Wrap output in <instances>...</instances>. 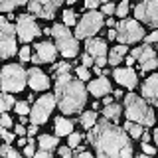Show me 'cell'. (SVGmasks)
<instances>
[{
    "label": "cell",
    "instance_id": "19",
    "mask_svg": "<svg viewBox=\"0 0 158 158\" xmlns=\"http://www.w3.org/2000/svg\"><path fill=\"white\" fill-rule=\"evenodd\" d=\"M89 91H91L95 97L107 95V93H111V83H109L105 77H99V79H95V81L89 83Z\"/></svg>",
    "mask_w": 158,
    "mask_h": 158
},
{
    "label": "cell",
    "instance_id": "14",
    "mask_svg": "<svg viewBox=\"0 0 158 158\" xmlns=\"http://www.w3.org/2000/svg\"><path fill=\"white\" fill-rule=\"evenodd\" d=\"M57 56V48L49 42H42L36 46V56L32 57L34 63H48V61H53Z\"/></svg>",
    "mask_w": 158,
    "mask_h": 158
},
{
    "label": "cell",
    "instance_id": "12",
    "mask_svg": "<svg viewBox=\"0 0 158 158\" xmlns=\"http://www.w3.org/2000/svg\"><path fill=\"white\" fill-rule=\"evenodd\" d=\"M132 57L138 59V63H140V69H142V71H150V69H154V67L158 65L156 53H154V49L150 48V44H144V46L132 49Z\"/></svg>",
    "mask_w": 158,
    "mask_h": 158
},
{
    "label": "cell",
    "instance_id": "32",
    "mask_svg": "<svg viewBox=\"0 0 158 158\" xmlns=\"http://www.w3.org/2000/svg\"><path fill=\"white\" fill-rule=\"evenodd\" d=\"M115 12H117L121 18H125V16H127V12H128V2H127V0H125V2H121V4H118V8L115 10Z\"/></svg>",
    "mask_w": 158,
    "mask_h": 158
},
{
    "label": "cell",
    "instance_id": "47",
    "mask_svg": "<svg viewBox=\"0 0 158 158\" xmlns=\"http://www.w3.org/2000/svg\"><path fill=\"white\" fill-rule=\"evenodd\" d=\"M16 132H18V135H24V132H26V128H24L22 125H16Z\"/></svg>",
    "mask_w": 158,
    "mask_h": 158
},
{
    "label": "cell",
    "instance_id": "51",
    "mask_svg": "<svg viewBox=\"0 0 158 158\" xmlns=\"http://www.w3.org/2000/svg\"><path fill=\"white\" fill-rule=\"evenodd\" d=\"M77 2V0H67V4H75Z\"/></svg>",
    "mask_w": 158,
    "mask_h": 158
},
{
    "label": "cell",
    "instance_id": "23",
    "mask_svg": "<svg viewBox=\"0 0 158 158\" xmlns=\"http://www.w3.org/2000/svg\"><path fill=\"white\" fill-rule=\"evenodd\" d=\"M28 4V0H0V12H10L16 6H24Z\"/></svg>",
    "mask_w": 158,
    "mask_h": 158
},
{
    "label": "cell",
    "instance_id": "41",
    "mask_svg": "<svg viewBox=\"0 0 158 158\" xmlns=\"http://www.w3.org/2000/svg\"><path fill=\"white\" fill-rule=\"evenodd\" d=\"M93 63H95V59H93V56H89V53H85V56H83V65H93Z\"/></svg>",
    "mask_w": 158,
    "mask_h": 158
},
{
    "label": "cell",
    "instance_id": "17",
    "mask_svg": "<svg viewBox=\"0 0 158 158\" xmlns=\"http://www.w3.org/2000/svg\"><path fill=\"white\" fill-rule=\"evenodd\" d=\"M87 53L93 56V59H99V57H107V44L99 38H89L87 40Z\"/></svg>",
    "mask_w": 158,
    "mask_h": 158
},
{
    "label": "cell",
    "instance_id": "9",
    "mask_svg": "<svg viewBox=\"0 0 158 158\" xmlns=\"http://www.w3.org/2000/svg\"><path fill=\"white\" fill-rule=\"evenodd\" d=\"M53 105H56V97L52 95H44L36 101V105L32 109V123L34 125H42L49 118V113L53 111Z\"/></svg>",
    "mask_w": 158,
    "mask_h": 158
},
{
    "label": "cell",
    "instance_id": "3",
    "mask_svg": "<svg viewBox=\"0 0 158 158\" xmlns=\"http://www.w3.org/2000/svg\"><path fill=\"white\" fill-rule=\"evenodd\" d=\"M125 105H127V117L135 123L140 125H152L154 123V113L150 111V107L146 105L138 95H127L125 97Z\"/></svg>",
    "mask_w": 158,
    "mask_h": 158
},
{
    "label": "cell",
    "instance_id": "7",
    "mask_svg": "<svg viewBox=\"0 0 158 158\" xmlns=\"http://www.w3.org/2000/svg\"><path fill=\"white\" fill-rule=\"evenodd\" d=\"M103 26V12H97V10H93V12L85 14V16L81 18V22L77 24V30H75V38H89L91 34H97L99 30Z\"/></svg>",
    "mask_w": 158,
    "mask_h": 158
},
{
    "label": "cell",
    "instance_id": "31",
    "mask_svg": "<svg viewBox=\"0 0 158 158\" xmlns=\"http://www.w3.org/2000/svg\"><path fill=\"white\" fill-rule=\"evenodd\" d=\"M0 136L4 138V142H10V144H12L14 135H12V132H8V131H6V127H2V125H0Z\"/></svg>",
    "mask_w": 158,
    "mask_h": 158
},
{
    "label": "cell",
    "instance_id": "50",
    "mask_svg": "<svg viewBox=\"0 0 158 158\" xmlns=\"http://www.w3.org/2000/svg\"><path fill=\"white\" fill-rule=\"evenodd\" d=\"M154 138H156V144H158V128L154 131Z\"/></svg>",
    "mask_w": 158,
    "mask_h": 158
},
{
    "label": "cell",
    "instance_id": "46",
    "mask_svg": "<svg viewBox=\"0 0 158 158\" xmlns=\"http://www.w3.org/2000/svg\"><path fill=\"white\" fill-rule=\"evenodd\" d=\"M142 142H148V140H150V135H148V132H144V131H142Z\"/></svg>",
    "mask_w": 158,
    "mask_h": 158
},
{
    "label": "cell",
    "instance_id": "42",
    "mask_svg": "<svg viewBox=\"0 0 158 158\" xmlns=\"http://www.w3.org/2000/svg\"><path fill=\"white\" fill-rule=\"evenodd\" d=\"M142 150H144V154H148V156H152V154H154V148H152L150 144H148V142H144V144H142Z\"/></svg>",
    "mask_w": 158,
    "mask_h": 158
},
{
    "label": "cell",
    "instance_id": "36",
    "mask_svg": "<svg viewBox=\"0 0 158 158\" xmlns=\"http://www.w3.org/2000/svg\"><path fill=\"white\" fill-rule=\"evenodd\" d=\"M24 154H26V156H34V154H36V150H34V140H32V136H30V142L26 144V148H24Z\"/></svg>",
    "mask_w": 158,
    "mask_h": 158
},
{
    "label": "cell",
    "instance_id": "43",
    "mask_svg": "<svg viewBox=\"0 0 158 158\" xmlns=\"http://www.w3.org/2000/svg\"><path fill=\"white\" fill-rule=\"evenodd\" d=\"M59 154H61V156H71V148H67V146H63V148H59Z\"/></svg>",
    "mask_w": 158,
    "mask_h": 158
},
{
    "label": "cell",
    "instance_id": "5",
    "mask_svg": "<svg viewBox=\"0 0 158 158\" xmlns=\"http://www.w3.org/2000/svg\"><path fill=\"white\" fill-rule=\"evenodd\" d=\"M52 36L56 38V48L57 52L63 53V57H75L77 56V40L71 36V32L63 26V24H56L52 28Z\"/></svg>",
    "mask_w": 158,
    "mask_h": 158
},
{
    "label": "cell",
    "instance_id": "39",
    "mask_svg": "<svg viewBox=\"0 0 158 158\" xmlns=\"http://www.w3.org/2000/svg\"><path fill=\"white\" fill-rule=\"evenodd\" d=\"M20 59H22V61H28V59H30V48H22V49H20Z\"/></svg>",
    "mask_w": 158,
    "mask_h": 158
},
{
    "label": "cell",
    "instance_id": "34",
    "mask_svg": "<svg viewBox=\"0 0 158 158\" xmlns=\"http://www.w3.org/2000/svg\"><path fill=\"white\" fill-rule=\"evenodd\" d=\"M79 142H81V136L77 132H69V146H79Z\"/></svg>",
    "mask_w": 158,
    "mask_h": 158
},
{
    "label": "cell",
    "instance_id": "45",
    "mask_svg": "<svg viewBox=\"0 0 158 158\" xmlns=\"http://www.w3.org/2000/svg\"><path fill=\"white\" fill-rule=\"evenodd\" d=\"M36 132H38V127H36V125H32V127L28 128V135H30V136H34Z\"/></svg>",
    "mask_w": 158,
    "mask_h": 158
},
{
    "label": "cell",
    "instance_id": "26",
    "mask_svg": "<svg viewBox=\"0 0 158 158\" xmlns=\"http://www.w3.org/2000/svg\"><path fill=\"white\" fill-rule=\"evenodd\" d=\"M57 144V138L56 136H49V135H44V136H40V146L42 148H46V150H53Z\"/></svg>",
    "mask_w": 158,
    "mask_h": 158
},
{
    "label": "cell",
    "instance_id": "21",
    "mask_svg": "<svg viewBox=\"0 0 158 158\" xmlns=\"http://www.w3.org/2000/svg\"><path fill=\"white\" fill-rule=\"evenodd\" d=\"M71 128H73V125H71V121H67V118L59 117L57 121H56V135H59V136L69 135V132H71Z\"/></svg>",
    "mask_w": 158,
    "mask_h": 158
},
{
    "label": "cell",
    "instance_id": "44",
    "mask_svg": "<svg viewBox=\"0 0 158 158\" xmlns=\"http://www.w3.org/2000/svg\"><path fill=\"white\" fill-rule=\"evenodd\" d=\"M77 156H83V158H91V152H87V150H77Z\"/></svg>",
    "mask_w": 158,
    "mask_h": 158
},
{
    "label": "cell",
    "instance_id": "8",
    "mask_svg": "<svg viewBox=\"0 0 158 158\" xmlns=\"http://www.w3.org/2000/svg\"><path fill=\"white\" fill-rule=\"evenodd\" d=\"M144 38V32L138 26L136 20H123L117 26V40L121 44H132Z\"/></svg>",
    "mask_w": 158,
    "mask_h": 158
},
{
    "label": "cell",
    "instance_id": "13",
    "mask_svg": "<svg viewBox=\"0 0 158 158\" xmlns=\"http://www.w3.org/2000/svg\"><path fill=\"white\" fill-rule=\"evenodd\" d=\"M36 36H40V28L32 20V16H28V14L20 16L18 18V38L22 42H30V40L36 38Z\"/></svg>",
    "mask_w": 158,
    "mask_h": 158
},
{
    "label": "cell",
    "instance_id": "18",
    "mask_svg": "<svg viewBox=\"0 0 158 158\" xmlns=\"http://www.w3.org/2000/svg\"><path fill=\"white\" fill-rule=\"evenodd\" d=\"M115 79L121 85H125L128 89H135L136 87V73L132 71L131 67H125V69H115Z\"/></svg>",
    "mask_w": 158,
    "mask_h": 158
},
{
    "label": "cell",
    "instance_id": "10",
    "mask_svg": "<svg viewBox=\"0 0 158 158\" xmlns=\"http://www.w3.org/2000/svg\"><path fill=\"white\" fill-rule=\"evenodd\" d=\"M135 16L148 26L158 28V0H142L135 8Z\"/></svg>",
    "mask_w": 158,
    "mask_h": 158
},
{
    "label": "cell",
    "instance_id": "49",
    "mask_svg": "<svg viewBox=\"0 0 158 158\" xmlns=\"http://www.w3.org/2000/svg\"><path fill=\"white\" fill-rule=\"evenodd\" d=\"M132 63H135V57H132V56L127 57V65H132Z\"/></svg>",
    "mask_w": 158,
    "mask_h": 158
},
{
    "label": "cell",
    "instance_id": "22",
    "mask_svg": "<svg viewBox=\"0 0 158 158\" xmlns=\"http://www.w3.org/2000/svg\"><path fill=\"white\" fill-rule=\"evenodd\" d=\"M103 115H105V118H109V121H117V118L121 117V107L115 105V103H109V105H105V109H103Z\"/></svg>",
    "mask_w": 158,
    "mask_h": 158
},
{
    "label": "cell",
    "instance_id": "28",
    "mask_svg": "<svg viewBox=\"0 0 158 158\" xmlns=\"http://www.w3.org/2000/svg\"><path fill=\"white\" fill-rule=\"evenodd\" d=\"M0 156H10V158H18V152L10 146V142H6L4 146H0Z\"/></svg>",
    "mask_w": 158,
    "mask_h": 158
},
{
    "label": "cell",
    "instance_id": "2",
    "mask_svg": "<svg viewBox=\"0 0 158 158\" xmlns=\"http://www.w3.org/2000/svg\"><path fill=\"white\" fill-rule=\"evenodd\" d=\"M57 79H56V101L61 113H79L87 101V91L81 81L69 75V63H59L56 67Z\"/></svg>",
    "mask_w": 158,
    "mask_h": 158
},
{
    "label": "cell",
    "instance_id": "6",
    "mask_svg": "<svg viewBox=\"0 0 158 158\" xmlns=\"http://www.w3.org/2000/svg\"><path fill=\"white\" fill-rule=\"evenodd\" d=\"M16 53V30L6 18H0V59Z\"/></svg>",
    "mask_w": 158,
    "mask_h": 158
},
{
    "label": "cell",
    "instance_id": "11",
    "mask_svg": "<svg viewBox=\"0 0 158 158\" xmlns=\"http://www.w3.org/2000/svg\"><path fill=\"white\" fill-rule=\"evenodd\" d=\"M63 0H28V8L32 14H36L40 18H53L56 10L61 6Z\"/></svg>",
    "mask_w": 158,
    "mask_h": 158
},
{
    "label": "cell",
    "instance_id": "29",
    "mask_svg": "<svg viewBox=\"0 0 158 158\" xmlns=\"http://www.w3.org/2000/svg\"><path fill=\"white\" fill-rule=\"evenodd\" d=\"M14 109H16V113H18L20 117H22V115H28V113H30L28 103H14Z\"/></svg>",
    "mask_w": 158,
    "mask_h": 158
},
{
    "label": "cell",
    "instance_id": "25",
    "mask_svg": "<svg viewBox=\"0 0 158 158\" xmlns=\"http://www.w3.org/2000/svg\"><path fill=\"white\" fill-rule=\"evenodd\" d=\"M95 123H97V113H95V109H93V111H87V113H83V115H81V125L85 127V128H91Z\"/></svg>",
    "mask_w": 158,
    "mask_h": 158
},
{
    "label": "cell",
    "instance_id": "15",
    "mask_svg": "<svg viewBox=\"0 0 158 158\" xmlns=\"http://www.w3.org/2000/svg\"><path fill=\"white\" fill-rule=\"evenodd\" d=\"M142 97L158 107V75L148 77L146 81L142 83Z\"/></svg>",
    "mask_w": 158,
    "mask_h": 158
},
{
    "label": "cell",
    "instance_id": "33",
    "mask_svg": "<svg viewBox=\"0 0 158 158\" xmlns=\"http://www.w3.org/2000/svg\"><path fill=\"white\" fill-rule=\"evenodd\" d=\"M77 77H79V79H83V81H87V79H89V69H87L85 65L77 67Z\"/></svg>",
    "mask_w": 158,
    "mask_h": 158
},
{
    "label": "cell",
    "instance_id": "35",
    "mask_svg": "<svg viewBox=\"0 0 158 158\" xmlns=\"http://www.w3.org/2000/svg\"><path fill=\"white\" fill-rule=\"evenodd\" d=\"M0 125H2V127H12V118H10L8 115H6V113H0Z\"/></svg>",
    "mask_w": 158,
    "mask_h": 158
},
{
    "label": "cell",
    "instance_id": "40",
    "mask_svg": "<svg viewBox=\"0 0 158 158\" xmlns=\"http://www.w3.org/2000/svg\"><path fill=\"white\" fill-rule=\"evenodd\" d=\"M154 42H158V30L146 36V44H154Z\"/></svg>",
    "mask_w": 158,
    "mask_h": 158
},
{
    "label": "cell",
    "instance_id": "38",
    "mask_svg": "<svg viewBox=\"0 0 158 158\" xmlns=\"http://www.w3.org/2000/svg\"><path fill=\"white\" fill-rule=\"evenodd\" d=\"M115 4H113V2H105V6H103V14H113V12H115Z\"/></svg>",
    "mask_w": 158,
    "mask_h": 158
},
{
    "label": "cell",
    "instance_id": "20",
    "mask_svg": "<svg viewBox=\"0 0 158 158\" xmlns=\"http://www.w3.org/2000/svg\"><path fill=\"white\" fill-rule=\"evenodd\" d=\"M125 53H127V44H121V46L113 48L111 49V56H109V63H111V65H118Z\"/></svg>",
    "mask_w": 158,
    "mask_h": 158
},
{
    "label": "cell",
    "instance_id": "48",
    "mask_svg": "<svg viewBox=\"0 0 158 158\" xmlns=\"http://www.w3.org/2000/svg\"><path fill=\"white\" fill-rule=\"evenodd\" d=\"M113 38H117V32H113V30H109V40H113Z\"/></svg>",
    "mask_w": 158,
    "mask_h": 158
},
{
    "label": "cell",
    "instance_id": "4",
    "mask_svg": "<svg viewBox=\"0 0 158 158\" xmlns=\"http://www.w3.org/2000/svg\"><path fill=\"white\" fill-rule=\"evenodd\" d=\"M26 71H24L20 65H4L2 73H0V85H2L4 91L8 93H16V91H22L24 85H26Z\"/></svg>",
    "mask_w": 158,
    "mask_h": 158
},
{
    "label": "cell",
    "instance_id": "1",
    "mask_svg": "<svg viewBox=\"0 0 158 158\" xmlns=\"http://www.w3.org/2000/svg\"><path fill=\"white\" fill-rule=\"evenodd\" d=\"M89 140L95 146L97 156H131L132 148L127 132L107 121L95 123L89 131Z\"/></svg>",
    "mask_w": 158,
    "mask_h": 158
},
{
    "label": "cell",
    "instance_id": "37",
    "mask_svg": "<svg viewBox=\"0 0 158 158\" xmlns=\"http://www.w3.org/2000/svg\"><path fill=\"white\" fill-rule=\"evenodd\" d=\"M101 2H111V0H85V6L93 10V8L97 6V4H101Z\"/></svg>",
    "mask_w": 158,
    "mask_h": 158
},
{
    "label": "cell",
    "instance_id": "16",
    "mask_svg": "<svg viewBox=\"0 0 158 158\" xmlns=\"http://www.w3.org/2000/svg\"><path fill=\"white\" fill-rule=\"evenodd\" d=\"M28 83H30V87L34 89V91H44V89H48V77H46V73H42L38 67H32L30 69V73H28Z\"/></svg>",
    "mask_w": 158,
    "mask_h": 158
},
{
    "label": "cell",
    "instance_id": "24",
    "mask_svg": "<svg viewBox=\"0 0 158 158\" xmlns=\"http://www.w3.org/2000/svg\"><path fill=\"white\" fill-rule=\"evenodd\" d=\"M125 128L128 131V135H131V136H135V138H138V136L142 135V131H144L140 123H135V121H131V118H128V121H127Z\"/></svg>",
    "mask_w": 158,
    "mask_h": 158
},
{
    "label": "cell",
    "instance_id": "27",
    "mask_svg": "<svg viewBox=\"0 0 158 158\" xmlns=\"http://www.w3.org/2000/svg\"><path fill=\"white\" fill-rule=\"evenodd\" d=\"M14 97H10L8 93H4V95H0V113H6L10 107H14Z\"/></svg>",
    "mask_w": 158,
    "mask_h": 158
},
{
    "label": "cell",
    "instance_id": "30",
    "mask_svg": "<svg viewBox=\"0 0 158 158\" xmlns=\"http://www.w3.org/2000/svg\"><path fill=\"white\" fill-rule=\"evenodd\" d=\"M63 22H65V26H71V24L75 22V14H73V10H65V12H63Z\"/></svg>",
    "mask_w": 158,
    "mask_h": 158
}]
</instances>
